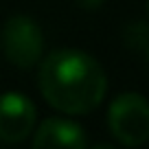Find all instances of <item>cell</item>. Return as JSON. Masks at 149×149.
<instances>
[{
	"mask_svg": "<svg viewBox=\"0 0 149 149\" xmlns=\"http://www.w3.org/2000/svg\"><path fill=\"white\" fill-rule=\"evenodd\" d=\"M107 125L125 147H140L149 140V101L138 92H123L110 103Z\"/></svg>",
	"mask_w": 149,
	"mask_h": 149,
	"instance_id": "obj_2",
	"label": "cell"
},
{
	"mask_svg": "<svg viewBox=\"0 0 149 149\" xmlns=\"http://www.w3.org/2000/svg\"><path fill=\"white\" fill-rule=\"evenodd\" d=\"M123 42L134 51H145L149 44V24L147 22H130L123 31Z\"/></svg>",
	"mask_w": 149,
	"mask_h": 149,
	"instance_id": "obj_6",
	"label": "cell"
},
{
	"mask_svg": "<svg viewBox=\"0 0 149 149\" xmlns=\"http://www.w3.org/2000/svg\"><path fill=\"white\" fill-rule=\"evenodd\" d=\"M88 145L86 134L77 123L68 118L51 116L40 123L33 136L35 149H51V147H64V149H84Z\"/></svg>",
	"mask_w": 149,
	"mask_h": 149,
	"instance_id": "obj_5",
	"label": "cell"
},
{
	"mask_svg": "<svg viewBox=\"0 0 149 149\" xmlns=\"http://www.w3.org/2000/svg\"><path fill=\"white\" fill-rule=\"evenodd\" d=\"M40 61L37 86L55 110L77 116L101 105L107 90V77L92 55L77 48H59Z\"/></svg>",
	"mask_w": 149,
	"mask_h": 149,
	"instance_id": "obj_1",
	"label": "cell"
},
{
	"mask_svg": "<svg viewBox=\"0 0 149 149\" xmlns=\"http://www.w3.org/2000/svg\"><path fill=\"white\" fill-rule=\"evenodd\" d=\"M5 57L18 68H33L44 55V35L40 24L29 15H13L0 33Z\"/></svg>",
	"mask_w": 149,
	"mask_h": 149,
	"instance_id": "obj_3",
	"label": "cell"
},
{
	"mask_svg": "<svg viewBox=\"0 0 149 149\" xmlns=\"http://www.w3.org/2000/svg\"><path fill=\"white\" fill-rule=\"evenodd\" d=\"M143 53H145V57H147V61H149V44L145 46V51H143Z\"/></svg>",
	"mask_w": 149,
	"mask_h": 149,
	"instance_id": "obj_8",
	"label": "cell"
},
{
	"mask_svg": "<svg viewBox=\"0 0 149 149\" xmlns=\"http://www.w3.org/2000/svg\"><path fill=\"white\" fill-rule=\"evenodd\" d=\"M101 2H103V0H79V5L84 7V9H97Z\"/></svg>",
	"mask_w": 149,
	"mask_h": 149,
	"instance_id": "obj_7",
	"label": "cell"
},
{
	"mask_svg": "<svg viewBox=\"0 0 149 149\" xmlns=\"http://www.w3.org/2000/svg\"><path fill=\"white\" fill-rule=\"evenodd\" d=\"M35 127V105L22 92L0 94V140L22 143Z\"/></svg>",
	"mask_w": 149,
	"mask_h": 149,
	"instance_id": "obj_4",
	"label": "cell"
},
{
	"mask_svg": "<svg viewBox=\"0 0 149 149\" xmlns=\"http://www.w3.org/2000/svg\"><path fill=\"white\" fill-rule=\"evenodd\" d=\"M147 11H149V0H147Z\"/></svg>",
	"mask_w": 149,
	"mask_h": 149,
	"instance_id": "obj_9",
	"label": "cell"
}]
</instances>
